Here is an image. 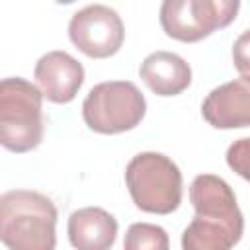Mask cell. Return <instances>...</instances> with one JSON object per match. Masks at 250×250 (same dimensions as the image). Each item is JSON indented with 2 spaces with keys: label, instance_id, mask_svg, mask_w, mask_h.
I'll return each mask as SVG.
<instances>
[{
  "label": "cell",
  "instance_id": "ba28073f",
  "mask_svg": "<svg viewBox=\"0 0 250 250\" xmlns=\"http://www.w3.org/2000/svg\"><path fill=\"white\" fill-rule=\"evenodd\" d=\"M33 76L43 98L53 104H68L84 84V66L66 51H49L35 62Z\"/></svg>",
  "mask_w": 250,
  "mask_h": 250
},
{
  "label": "cell",
  "instance_id": "6da1fadb",
  "mask_svg": "<svg viewBox=\"0 0 250 250\" xmlns=\"http://www.w3.org/2000/svg\"><path fill=\"white\" fill-rule=\"evenodd\" d=\"M193 221L182 232L184 250H229L242 238L244 217L232 188L215 174H199L189 186Z\"/></svg>",
  "mask_w": 250,
  "mask_h": 250
},
{
  "label": "cell",
  "instance_id": "30bf717a",
  "mask_svg": "<svg viewBox=\"0 0 250 250\" xmlns=\"http://www.w3.org/2000/svg\"><path fill=\"white\" fill-rule=\"evenodd\" d=\"M66 232L78 250H107L115 244L117 221L102 207H82L70 213Z\"/></svg>",
  "mask_w": 250,
  "mask_h": 250
},
{
  "label": "cell",
  "instance_id": "8992f818",
  "mask_svg": "<svg viewBox=\"0 0 250 250\" xmlns=\"http://www.w3.org/2000/svg\"><path fill=\"white\" fill-rule=\"evenodd\" d=\"M240 0H162V31L182 43H195L234 21Z\"/></svg>",
  "mask_w": 250,
  "mask_h": 250
},
{
  "label": "cell",
  "instance_id": "8fae6325",
  "mask_svg": "<svg viewBox=\"0 0 250 250\" xmlns=\"http://www.w3.org/2000/svg\"><path fill=\"white\" fill-rule=\"evenodd\" d=\"M141 80L156 96H178L191 84L189 64L176 53L154 51L150 53L139 68Z\"/></svg>",
  "mask_w": 250,
  "mask_h": 250
},
{
  "label": "cell",
  "instance_id": "9c48e42d",
  "mask_svg": "<svg viewBox=\"0 0 250 250\" xmlns=\"http://www.w3.org/2000/svg\"><path fill=\"white\" fill-rule=\"evenodd\" d=\"M203 119L215 129L250 127V78H234L207 94L201 104Z\"/></svg>",
  "mask_w": 250,
  "mask_h": 250
},
{
  "label": "cell",
  "instance_id": "5bb4252c",
  "mask_svg": "<svg viewBox=\"0 0 250 250\" xmlns=\"http://www.w3.org/2000/svg\"><path fill=\"white\" fill-rule=\"evenodd\" d=\"M232 62L242 76L250 78V29L236 37L232 45Z\"/></svg>",
  "mask_w": 250,
  "mask_h": 250
},
{
  "label": "cell",
  "instance_id": "5b68a950",
  "mask_svg": "<svg viewBox=\"0 0 250 250\" xmlns=\"http://www.w3.org/2000/svg\"><path fill=\"white\" fill-rule=\"evenodd\" d=\"M146 113V100L129 80L96 84L82 102L84 123L102 135H117L135 129Z\"/></svg>",
  "mask_w": 250,
  "mask_h": 250
},
{
  "label": "cell",
  "instance_id": "9a60e30c",
  "mask_svg": "<svg viewBox=\"0 0 250 250\" xmlns=\"http://www.w3.org/2000/svg\"><path fill=\"white\" fill-rule=\"evenodd\" d=\"M57 4H72V2H76V0H55Z\"/></svg>",
  "mask_w": 250,
  "mask_h": 250
},
{
  "label": "cell",
  "instance_id": "3957f363",
  "mask_svg": "<svg viewBox=\"0 0 250 250\" xmlns=\"http://www.w3.org/2000/svg\"><path fill=\"white\" fill-rule=\"evenodd\" d=\"M43 94L21 76L0 82V143L10 152H29L43 141Z\"/></svg>",
  "mask_w": 250,
  "mask_h": 250
},
{
  "label": "cell",
  "instance_id": "277c9868",
  "mask_svg": "<svg viewBox=\"0 0 250 250\" xmlns=\"http://www.w3.org/2000/svg\"><path fill=\"white\" fill-rule=\"evenodd\" d=\"M125 184L133 203L154 215H168L182 203V172L162 152H139L125 168Z\"/></svg>",
  "mask_w": 250,
  "mask_h": 250
},
{
  "label": "cell",
  "instance_id": "7a4b0ae2",
  "mask_svg": "<svg viewBox=\"0 0 250 250\" xmlns=\"http://www.w3.org/2000/svg\"><path fill=\"white\" fill-rule=\"evenodd\" d=\"M57 207L31 189H12L0 197V240L12 250H53L57 246Z\"/></svg>",
  "mask_w": 250,
  "mask_h": 250
},
{
  "label": "cell",
  "instance_id": "52a82bcc",
  "mask_svg": "<svg viewBox=\"0 0 250 250\" xmlns=\"http://www.w3.org/2000/svg\"><path fill=\"white\" fill-rule=\"evenodd\" d=\"M72 45L90 59L113 57L125 39V27L119 14L104 4H92L78 10L68 21Z\"/></svg>",
  "mask_w": 250,
  "mask_h": 250
},
{
  "label": "cell",
  "instance_id": "4fadbf2b",
  "mask_svg": "<svg viewBox=\"0 0 250 250\" xmlns=\"http://www.w3.org/2000/svg\"><path fill=\"white\" fill-rule=\"evenodd\" d=\"M227 164L232 172L250 182V137L238 139L227 148Z\"/></svg>",
  "mask_w": 250,
  "mask_h": 250
},
{
  "label": "cell",
  "instance_id": "7c38bea8",
  "mask_svg": "<svg viewBox=\"0 0 250 250\" xmlns=\"http://www.w3.org/2000/svg\"><path fill=\"white\" fill-rule=\"evenodd\" d=\"M125 250H168L170 240L168 234L162 227L150 225V223H133L127 229L125 240H123Z\"/></svg>",
  "mask_w": 250,
  "mask_h": 250
}]
</instances>
